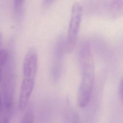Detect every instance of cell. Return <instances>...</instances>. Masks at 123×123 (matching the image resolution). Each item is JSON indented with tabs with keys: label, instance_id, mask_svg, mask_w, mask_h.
<instances>
[{
	"label": "cell",
	"instance_id": "1",
	"mask_svg": "<svg viewBox=\"0 0 123 123\" xmlns=\"http://www.w3.org/2000/svg\"><path fill=\"white\" fill-rule=\"evenodd\" d=\"M79 60L81 77L78 91L77 102L78 105L83 108L88 104L90 100L94 81V59L88 43H85L82 46Z\"/></svg>",
	"mask_w": 123,
	"mask_h": 123
},
{
	"label": "cell",
	"instance_id": "2",
	"mask_svg": "<svg viewBox=\"0 0 123 123\" xmlns=\"http://www.w3.org/2000/svg\"><path fill=\"white\" fill-rule=\"evenodd\" d=\"M82 17V7L78 2H74L72 7L67 37L65 43V49L70 53L76 45Z\"/></svg>",
	"mask_w": 123,
	"mask_h": 123
},
{
	"label": "cell",
	"instance_id": "3",
	"mask_svg": "<svg viewBox=\"0 0 123 123\" xmlns=\"http://www.w3.org/2000/svg\"><path fill=\"white\" fill-rule=\"evenodd\" d=\"M38 67L37 55L36 50L30 49L26 54L23 62L24 78L35 80Z\"/></svg>",
	"mask_w": 123,
	"mask_h": 123
},
{
	"label": "cell",
	"instance_id": "4",
	"mask_svg": "<svg viewBox=\"0 0 123 123\" xmlns=\"http://www.w3.org/2000/svg\"><path fill=\"white\" fill-rule=\"evenodd\" d=\"M35 80L24 78L20 86L19 96V108L21 111L24 110L27 105L32 94Z\"/></svg>",
	"mask_w": 123,
	"mask_h": 123
},
{
	"label": "cell",
	"instance_id": "5",
	"mask_svg": "<svg viewBox=\"0 0 123 123\" xmlns=\"http://www.w3.org/2000/svg\"><path fill=\"white\" fill-rule=\"evenodd\" d=\"M8 52L5 49L0 50V83L2 79L4 66L8 60Z\"/></svg>",
	"mask_w": 123,
	"mask_h": 123
},
{
	"label": "cell",
	"instance_id": "6",
	"mask_svg": "<svg viewBox=\"0 0 123 123\" xmlns=\"http://www.w3.org/2000/svg\"><path fill=\"white\" fill-rule=\"evenodd\" d=\"M11 113L3 108L0 111V123H10Z\"/></svg>",
	"mask_w": 123,
	"mask_h": 123
},
{
	"label": "cell",
	"instance_id": "7",
	"mask_svg": "<svg viewBox=\"0 0 123 123\" xmlns=\"http://www.w3.org/2000/svg\"><path fill=\"white\" fill-rule=\"evenodd\" d=\"M21 123H34V118L32 112L28 111L24 116Z\"/></svg>",
	"mask_w": 123,
	"mask_h": 123
},
{
	"label": "cell",
	"instance_id": "8",
	"mask_svg": "<svg viewBox=\"0 0 123 123\" xmlns=\"http://www.w3.org/2000/svg\"><path fill=\"white\" fill-rule=\"evenodd\" d=\"M118 92L120 98L123 103V76H122L119 84Z\"/></svg>",
	"mask_w": 123,
	"mask_h": 123
},
{
	"label": "cell",
	"instance_id": "9",
	"mask_svg": "<svg viewBox=\"0 0 123 123\" xmlns=\"http://www.w3.org/2000/svg\"><path fill=\"white\" fill-rule=\"evenodd\" d=\"M14 7L16 12H19L20 11V9L22 8L23 6L24 1L23 0H15L14 1Z\"/></svg>",
	"mask_w": 123,
	"mask_h": 123
},
{
	"label": "cell",
	"instance_id": "10",
	"mask_svg": "<svg viewBox=\"0 0 123 123\" xmlns=\"http://www.w3.org/2000/svg\"><path fill=\"white\" fill-rule=\"evenodd\" d=\"M1 108H2V99H1V97L0 93V111L1 110Z\"/></svg>",
	"mask_w": 123,
	"mask_h": 123
}]
</instances>
